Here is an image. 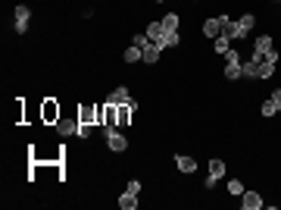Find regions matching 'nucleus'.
<instances>
[{
    "mask_svg": "<svg viewBox=\"0 0 281 210\" xmlns=\"http://www.w3.org/2000/svg\"><path fill=\"white\" fill-rule=\"evenodd\" d=\"M103 138H106V148L113 150V154H122V150H128V138H125L119 129H109V132H103Z\"/></svg>",
    "mask_w": 281,
    "mask_h": 210,
    "instance_id": "1",
    "label": "nucleus"
},
{
    "mask_svg": "<svg viewBox=\"0 0 281 210\" xmlns=\"http://www.w3.org/2000/svg\"><path fill=\"white\" fill-rule=\"evenodd\" d=\"M138 110V100H128V104H119L116 107V129H125L131 122V113Z\"/></svg>",
    "mask_w": 281,
    "mask_h": 210,
    "instance_id": "2",
    "label": "nucleus"
},
{
    "mask_svg": "<svg viewBox=\"0 0 281 210\" xmlns=\"http://www.w3.org/2000/svg\"><path fill=\"white\" fill-rule=\"evenodd\" d=\"M100 110H103V104H84V107H78V122L100 125Z\"/></svg>",
    "mask_w": 281,
    "mask_h": 210,
    "instance_id": "3",
    "label": "nucleus"
},
{
    "mask_svg": "<svg viewBox=\"0 0 281 210\" xmlns=\"http://www.w3.org/2000/svg\"><path fill=\"white\" fill-rule=\"evenodd\" d=\"M128 100H134V97H131V88H125V85H119V88H113V91L106 94V104H113V107L128 104Z\"/></svg>",
    "mask_w": 281,
    "mask_h": 210,
    "instance_id": "4",
    "label": "nucleus"
},
{
    "mask_svg": "<svg viewBox=\"0 0 281 210\" xmlns=\"http://www.w3.org/2000/svg\"><path fill=\"white\" fill-rule=\"evenodd\" d=\"M41 120L47 125H56V120H59V104L56 100H44V104H41Z\"/></svg>",
    "mask_w": 281,
    "mask_h": 210,
    "instance_id": "5",
    "label": "nucleus"
},
{
    "mask_svg": "<svg viewBox=\"0 0 281 210\" xmlns=\"http://www.w3.org/2000/svg\"><path fill=\"white\" fill-rule=\"evenodd\" d=\"M28 22H31V10L25 3H19V6H16V31L25 35V31H28Z\"/></svg>",
    "mask_w": 281,
    "mask_h": 210,
    "instance_id": "6",
    "label": "nucleus"
},
{
    "mask_svg": "<svg viewBox=\"0 0 281 210\" xmlns=\"http://www.w3.org/2000/svg\"><path fill=\"white\" fill-rule=\"evenodd\" d=\"M241 207L244 210H259L262 207V195H259V191H244V195H241Z\"/></svg>",
    "mask_w": 281,
    "mask_h": 210,
    "instance_id": "7",
    "label": "nucleus"
},
{
    "mask_svg": "<svg viewBox=\"0 0 281 210\" xmlns=\"http://www.w3.org/2000/svg\"><path fill=\"white\" fill-rule=\"evenodd\" d=\"M147 38L153 41V44L163 47V41H166V29H163V22H150V25H147Z\"/></svg>",
    "mask_w": 281,
    "mask_h": 210,
    "instance_id": "8",
    "label": "nucleus"
},
{
    "mask_svg": "<svg viewBox=\"0 0 281 210\" xmlns=\"http://www.w3.org/2000/svg\"><path fill=\"white\" fill-rule=\"evenodd\" d=\"M175 166H178V173H197V160H194L191 154H178Z\"/></svg>",
    "mask_w": 281,
    "mask_h": 210,
    "instance_id": "9",
    "label": "nucleus"
},
{
    "mask_svg": "<svg viewBox=\"0 0 281 210\" xmlns=\"http://www.w3.org/2000/svg\"><path fill=\"white\" fill-rule=\"evenodd\" d=\"M266 50H272V35H259L250 47V57H262Z\"/></svg>",
    "mask_w": 281,
    "mask_h": 210,
    "instance_id": "10",
    "label": "nucleus"
},
{
    "mask_svg": "<svg viewBox=\"0 0 281 210\" xmlns=\"http://www.w3.org/2000/svg\"><path fill=\"white\" fill-rule=\"evenodd\" d=\"M275 72V63H269L266 57H256V79H269Z\"/></svg>",
    "mask_w": 281,
    "mask_h": 210,
    "instance_id": "11",
    "label": "nucleus"
},
{
    "mask_svg": "<svg viewBox=\"0 0 281 210\" xmlns=\"http://www.w3.org/2000/svg\"><path fill=\"white\" fill-rule=\"evenodd\" d=\"M203 35H206V38H219V35H222V22H219V16L203 22Z\"/></svg>",
    "mask_w": 281,
    "mask_h": 210,
    "instance_id": "12",
    "label": "nucleus"
},
{
    "mask_svg": "<svg viewBox=\"0 0 281 210\" xmlns=\"http://www.w3.org/2000/svg\"><path fill=\"white\" fill-rule=\"evenodd\" d=\"M75 129H78V120H63V116L56 120V132H59V135H75Z\"/></svg>",
    "mask_w": 281,
    "mask_h": 210,
    "instance_id": "13",
    "label": "nucleus"
},
{
    "mask_svg": "<svg viewBox=\"0 0 281 210\" xmlns=\"http://www.w3.org/2000/svg\"><path fill=\"white\" fill-rule=\"evenodd\" d=\"M159 22H163L166 31H178V29H181V16H178V13H166Z\"/></svg>",
    "mask_w": 281,
    "mask_h": 210,
    "instance_id": "14",
    "label": "nucleus"
},
{
    "mask_svg": "<svg viewBox=\"0 0 281 210\" xmlns=\"http://www.w3.org/2000/svg\"><path fill=\"white\" fill-rule=\"evenodd\" d=\"M141 50H144V63H147V66H153V63L159 60V50H163V47H159V44H153V41H150V44H147V47H141Z\"/></svg>",
    "mask_w": 281,
    "mask_h": 210,
    "instance_id": "15",
    "label": "nucleus"
},
{
    "mask_svg": "<svg viewBox=\"0 0 281 210\" xmlns=\"http://www.w3.org/2000/svg\"><path fill=\"white\" fill-rule=\"evenodd\" d=\"M122 60L128 63V66H131V63H141V60H144V50H141L138 44H131V47H128V50L122 54Z\"/></svg>",
    "mask_w": 281,
    "mask_h": 210,
    "instance_id": "16",
    "label": "nucleus"
},
{
    "mask_svg": "<svg viewBox=\"0 0 281 210\" xmlns=\"http://www.w3.org/2000/svg\"><path fill=\"white\" fill-rule=\"evenodd\" d=\"M253 25H256V16H253V13H244L241 19H237V29L244 31V38L250 35V29H253Z\"/></svg>",
    "mask_w": 281,
    "mask_h": 210,
    "instance_id": "17",
    "label": "nucleus"
},
{
    "mask_svg": "<svg viewBox=\"0 0 281 210\" xmlns=\"http://www.w3.org/2000/svg\"><path fill=\"white\" fill-rule=\"evenodd\" d=\"M119 207H122V210H134V207H138V195L122 191V195H119Z\"/></svg>",
    "mask_w": 281,
    "mask_h": 210,
    "instance_id": "18",
    "label": "nucleus"
},
{
    "mask_svg": "<svg viewBox=\"0 0 281 210\" xmlns=\"http://www.w3.org/2000/svg\"><path fill=\"white\" fill-rule=\"evenodd\" d=\"M225 79H231V82L244 79V72H241V63H225Z\"/></svg>",
    "mask_w": 281,
    "mask_h": 210,
    "instance_id": "19",
    "label": "nucleus"
},
{
    "mask_svg": "<svg viewBox=\"0 0 281 210\" xmlns=\"http://www.w3.org/2000/svg\"><path fill=\"white\" fill-rule=\"evenodd\" d=\"M225 170H228V166H225V160H219V157H216V160H209V176L222 179V176H225Z\"/></svg>",
    "mask_w": 281,
    "mask_h": 210,
    "instance_id": "20",
    "label": "nucleus"
},
{
    "mask_svg": "<svg viewBox=\"0 0 281 210\" xmlns=\"http://www.w3.org/2000/svg\"><path fill=\"white\" fill-rule=\"evenodd\" d=\"M259 113H262V120H272V116H275V113H278V104H275V100H272V97H269V100H266V104H262V107H259Z\"/></svg>",
    "mask_w": 281,
    "mask_h": 210,
    "instance_id": "21",
    "label": "nucleus"
},
{
    "mask_svg": "<svg viewBox=\"0 0 281 210\" xmlns=\"http://www.w3.org/2000/svg\"><path fill=\"white\" fill-rule=\"evenodd\" d=\"M228 50H231V38H228V35H219L216 38V54H228Z\"/></svg>",
    "mask_w": 281,
    "mask_h": 210,
    "instance_id": "22",
    "label": "nucleus"
},
{
    "mask_svg": "<svg viewBox=\"0 0 281 210\" xmlns=\"http://www.w3.org/2000/svg\"><path fill=\"white\" fill-rule=\"evenodd\" d=\"M228 195L241 198V195H244V182H241V179H228Z\"/></svg>",
    "mask_w": 281,
    "mask_h": 210,
    "instance_id": "23",
    "label": "nucleus"
},
{
    "mask_svg": "<svg viewBox=\"0 0 281 210\" xmlns=\"http://www.w3.org/2000/svg\"><path fill=\"white\" fill-rule=\"evenodd\" d=\"M181 44V35H178V31H166V41H163V50L166 47H178Z\"/></svg>",
    "mask_w": 281,
    "mask_h": 210,
    "instance_id": "24",
    "label": "nucleus"
},
{
    "mask_svg": "<svg viewBox=\"0 0 281 210\" xmlns=\"http://www.w3.org/2000/svg\"><path fill=\"white\" fill-rule=\"evenodd\" d=\"M131 44H138V47H147V44H150L147 31H138V35H131Z\"/></svg>",
    "mask_w": 281,
    "mask_h": 210,
    "instance_id": "25",
    "label": "nucleus"
},
{
    "mask_svg": "<svg viewBox=\"0 0 281 210\" xmlns=\"http://www.w3.org/2000/svg\"><path fill=\"white\" fill-rule=\"evenodd\" d=\"M75 135H78V138H91V122H78Z\"/></svg>",
    "mask_w": 281,
    "mask_h": 210,
    "instance_id": "26",
    "label": "nucleus"
},
{
    "mask_svg": "<svg viewBox=\"0 0 281 210\" xmlns=\"http://www.w3.org/2000/svg\"><path fill=\"white\" fill-rule=\"evenodd\" d=\"M125 191H131V195H141V182H138V179H128V185H125Z\"/></svg>",
    "mask_w": 281,
    "mask_h": 210,
    "instance_id": "27",
    "label": "nucleus"
},
{
    "mask_svg": "<svg viewBox=\"0 0 281 210\" xmlns=\"http://www.w3.org/2000/svg\"><path fill=\"white\" fill-rule=\"evenodd\" d=\"M225 63H244V60H241V54H237V50H228V54H225Z\"/></svg>",
    "mask_w": 281,
    "mask_h": 210,
    "instance_id": "28",
    "label": "nucleus"
},
{
    "mask_svg": "<svg viewBox=\"0 0 281 210\" xmlns=\"http://www.w3.org/2000/svg\"><path fill=\"white\" fill-rule=\"evenodd\" d=\"M216 185H219V179H216V176H206V182H203V188H206V191H212Z\"/></svg>",
    "mask_w": 281,
    "mask_h": 210,
    "instance_id": "29",
    "label": "nucleus"
},
{
    "mask_svg": "<svg viewBox=\"0 0 281 210\" xmlns=\"http://www.w3.org/2000/svg\"><path fill=\"white\" fill-rule=\"evenodd\" d=\"M272 100H275V104L281 107V88H275V91H272Z\"/></svg>",
    "mask_w": 281,
    "mask_h": 210,
    "instance_id": "30",
    "label": "nucleus"
},
{
    "mask_svg": "<svg viewBox=\"0 0 281 210\" xmlns=\"http://www.w3.org/2000/svg\"><path fill=\"white\" fill-rule=\"evenodd\" d=\"M156 3H166V0H156Z\"/></svg>",
    "mask_w": 281,
    "mask_h": 210,
    "instance_id": "31",
    "label": "nucleus"
},
{
    "mask_svg": "<svg viewBox=\"0 0 281 210\" xmlns=\"http://www.w3.org/2000/svg\"><path fill=\"white\" fill-rule=\"evenodd\" d=\"M278 110H281V107H278Z\"/></svg>",
    "mask_w": 281,
    "mask_h": 210,
    "instance_id": "32",
    "label": "nucleus"
}]
</instances>
